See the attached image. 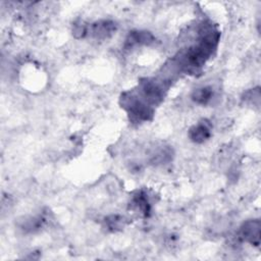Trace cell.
I'll list each match as a JSON object with an SVG mask.
<instances>
[{
  "instance_id": "1",
  "label": "cell",
  "mask_w": 261,
  "mask_h": 261,
  "mask_svg": "<svg viewBox=\"0 0 261 261\" xmlns=\"http://www.w3.org/2000/svg\"><path fill=\"white\" fill-rule=\"evenodd\" d=\"M166 89V81L146 79L140 83L136 93L145 103L153 107L164 99Z\"/></svg>"
},
{
  "instance_id": "2",
  "label": "cell",
  "mask_w": 261,
  "mask_h": 261,
  "mask_svg": "<svg viewBox=\"0 0 261 261\" xmlns=\"http://www.w3.org/2000/svg\"><path fill=\"white\" fill-rule=\"evenodd\" d=\"M261 223L259 219H250L245 221L238 232V239L258 247L260 245Z\"/></svg>"
},
{
  "instance_id": "3",
  "label": "cell",
  "mask_w": 261,
  "mask_h": 261,
  "mask_svg": "<svg viewBox=\"0 0 261 261\" xmlns=\"http://www.w3.org/2000/svg\"><path fill=\"white\" fill-rule=\"evenodd\" d=\"M212 134V123L210 120L203 118L200 121H198L196 124L191 126V128L188 132L189 139L196 143V144H202L209 140Z\"/></svg>"
},
{
  "instance_id": "4",
  "label": "cell",
  "mask_w": 261,
  "mask_h": 261,
  "mask_svg": "<svg viewBox=\"0 0 261 261\" xmlns=\"http://www.w3.org/2000/svg\"><path fill=\"white\" fill-rule=\"evenodd\" d=\"M117 29V24L109 19H102L95 21L89 27L88 34L97 40H105L110 38Z\"/></svg>"
},
{
  "instance_id": "5",
  "label": "cell",
  "mask_w": 261,
  "mask_h": 261,
  "mask_svg": "<svg viewBox=\"0 0 261 261\" xmlns=\"http://www.w3.org/2000/svg\"><path fill=\"white\" fill-rule=\"evenodd\" d=\"M155 41V37L148 31H133L127 35L124 42V49H133L137 46L150 45Z\"/></svg>"
},
{
  "instance_id": "6",
  "label": "cell",
  "mask_w": 261,
  "mask_h": 261,
  "mask_svg": "<svg viewBox=\"0 0 261 261\" xmlns=\"http://www.w3.org/2000/svg\"><path fill=\"white\" fill-rule=\"evenodd\" d=\"M132 207L139 211L143 216L147 217L150 215L151 212V204L148 198V195L145 191H137L130 200Z\"/></svg>"
},
{
  "instance_id": "7",
  "label": "cell",
  "mask_w": 261,
  "mask_h": 261,
  "mask_svg": "<svg viewBox=\"0 0 261 261\" xmlns=\"http://www.w3.org/2000/svg\"><path fill=\"white\" fill-rule=\"evenodd\" d=\"M213 88L210 86H203L195 89L192 92L191 98L195 103L199 105H207L213 99Z\"/></svg>"
},
{
  "instance_id": "8",
  "label": "cell",
  "mask_w": 261,
  "mask_h": 261,
  "mask_svg": "<svg viewBox=\"0 0 261 261\" xmlns=\"http://www.w3.org/2000/svg\"><path fill=\"white\" fill-rule=\"evenodd\" d=\"M45 222V218L41 215L23 217L19 222V227L25 232H35L39 230Z\"/></svg>"
},
{
  "instance_id": "9",
  "label": "cell",
  "mask_w": 261,
  "mask_h": 261,
  "mask_svg": "<svg viewBox=\"0 0 261 261\" xmlns=\"http://www.w3.org/2000/svg\"><path fill=\"white\" fill-rule=\"evenodd\" d=\"M172 150L168 146L155 148L150 156V162L153 164H164L171 160Z\"/></svg>"
},
{
  "instance_id": "10",
  "label": "cell",
  "mask_w": 261,
  "mask_h": 261,
  "mask_svg": "<svg viewBox=\"0 0 261 261\" xmlns=\"http://www.w3.org/2000/svg\"><path fill=\"white\" fill-rule=\"evenodd\" d=\"M126 219L118 214H111L104 218V225L109 231H117L124 227Z\"/></svg>"
},
{
  "instance_id": "11",
  "label": "cell",
  "mask_w": 261,
  "mask_h": 261,
  "mask_svg": "<svg viewBox=\"0 0 261 261\" xmlns=\"http://www.w3.org/2000/svg\"><path fill=\"white\" fill-rule=\"evenodd\" d=\"M88 31H89V25L86 24L82 20H79V21L74 22V24L72 25V35L76 39L84 38L88 34Z\"/></svg>"
},
{
  "instance_id": "12",
  "label": "cell",
  "mask_w": 261,
  "mask_h": 261,
  "mask_svg": "<svg viewBox=\"0 0 261 261\" xmlns=\"http://www.w3.org/2000/svg\"><path fill=\"white\" fill-rule=\"evenodd\" d=\"M245 100L249 101L250 103H253V105H259L260 102V91L259 88L252 89L251 91L247 92L245 95Z\"/></svg>"
}]
</instances>
